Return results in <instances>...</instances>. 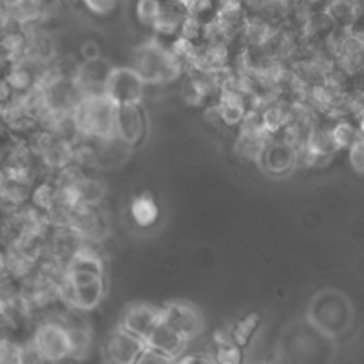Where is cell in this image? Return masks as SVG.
<instances>
[{
    "mask_svg": "<svg viewBox=\"0 0 364 364\" xmlns=\"http://www.w3.org/2000/svg\"><path fill=\"white\" fill-rule=\"evenodd\" d=\"M361 3L338 0L326 3L321 11L328 18L333 28H354L361 17Z\"/></svg>",
    "mask_w": 364,
    "mask_h": 364,
    "instance_id": "14",
    "label": "cell"
},
{
    "mask_svg": "<svg viewBox=\"0 0 364 364\" xmlns=\"http://www.w3.org/2000/svg\"><path fill=\"white\" fill-rule=\"evenodd\" d=\"M58 293L78 311H90L101 304L105 294L104 264L91 246L82 243L68 260Z\"/></svg>",
    "mask_w": 364,
    "mask_h": 364,
    "instance_id": "1",
    "label": "cell"
},
{
    "mask_svg": "<svg viewBox=\"0 0 364 364\" xmlns=\"http://www.w3.org/2000/svg\"><path fill=\"white\" fill-rule=\"evenodd\" d=\"M115 112L117 105L104 94H100L81 98L71 112V119L78 135L105 141L114 136Z\"/></svg>",
    "mask_w": 364,
    "mask_h": 364,
    "instance_id": "3",
    "label": "cell"
},
{
    "mask_svg": "<svg viewBox=\"0 0 364 364\" xmlns=\"http://www.w3.org/2000/svg\"><path fill=\"white\" fill-rule=\"evenodd\" d=\"M31 341L46 363H60L71 358V338L63 321L54 320L41 324Z\"/></svg>",
    "mask_w": 364,
    "mask_h": 364,
    "instance_id": "5",
    "label": "cell"
},
{
    "mask_svg": "<svg viewBox=\"0 0 364 364\" xmlns=\"http://www.w3.org/2000/svg\"><path fill=\"white\" fill-rule=\"evenodd\" d=\"M363 149H364V142L363 139L361 141H357L354 145H351L347 151H348V161H350V165L353 168V171L357 173V175H361L363 173V168H364V154H363Z\"/></svg>",
    "mask_w": 364,
    "mask_h": 364,
    "instance_id": "26",
    "label": "cell"
},
{
    "mask_svg": "<svg viewBox=\"0 0 364 364\" xmlns=\"http://www.w3.org/2000/svg\"><path fill=\"white\" fill-rule=\"evenodd\" d=\"M145 344L148 348L172 360H176L181 357L186 346V341L161 321L151 333V336L146 338Z\"/></svg>",
    "mask_w": 364,
    "mask_h": 364,
    "instance_id": "13",
    "label": "cell"
},
{
    "mask_svg": "<svg viewBox=\"0 0 364 364\" xmlns=\"http://www.w3.org/2000/svg\"><path fill=\"white\" fill-rule=\"evenodd\" d=\"M75 191L78 195L80 206L85 208L98 209L105 198L104 183L95 178L85 175L75 183Z\"/></svg>",
    "mask_w": 364,
    "mask_h": 364,
    "instance_id": "19",
    "label": "cell"
},
{
    "mask_svg": "<svg viewBox=\"0 0 364 364\" xmlns=\"http://www.w3.org/2000/svg\"><path fill=\"white\" fill-rule=\"evenodd\" d=\"M129 212L135 225L141 228H151L159 219L158 203L149 193H141L135 196L131 202Z\"/></svg>",
    "mask_w": 364,
    "mask_h": 364,
    "instance_id": "18",
    "label": "cell"
},
{
    "mask_svg": "<svg viewBox=\"0 0 364 364\" xmlns=\"http://www.w3.org/2000/svg\"><path fill=\"white\" fill-rule=\"evenodd\" d=\"M131 68L145 85H161L183 75V68L169 51L168 44L155 37L141 44L134 55Z\"/></svg>",
    "mask_w": 364,
    "mask_h": 364,
    "instance_id": "2",
    "label": "cell"
},
{
    "mask_svg": "<svg viewBox=\"0 0 364 364\" xmlns=\"http://www.w3.org/2000/svg\"><path fill=\"white\" fill-rule=\"evenodd\" d=\"M270 139L264 132H239L235 148L240 158L257 164Z\"/></svg>",
    "mask_w": 364,
    "mask_h": 364,
    "instance_id": "17",
    "label": "cell"
},
{
    "mask_svg": "<svg viewBox=\"0 0 364 364\" xmlns=\"http://www.w3.org/2000/svg\"><path fill=\"white\" fill-rule=\"evenodd\" d=\"M0 364H20V346L10 341H0Z\"/></svg>",
    "mask_w": 364,
    "mask_h": 364,
    "instance_id": "24",
    "label": "cell"
},
{
    "mask_svg": "<svg viewBox=\"0 0 364 364\" xmlns=\"http://www.w3.org/2000/svg\"><path fill=\"white\" fill-rule=\"evenodd\" d=\"M247 18V9L243 3L223 1L215 6L213 20L222 31L225 40L230 46L235 40H239Z\"/></svg>",
    "mask_w": 364,
    "mask_h": 364,
    "instance_id": "12",
    "label": "cell"
},
{
    "mask_svg": "<svg viewBox=\"0 0 364 364\" xmlns=\"http://www.w3.org/2000/svg\"><path fill=\"white\" fill-rule=\"evenodd\" d=\"M145 348V341L117 327L108 334L102 346V355L107 364H135Z\"/></svg>",
    "mask_w": 364,
    "mask_h": 364,
    "instance_id": "9",
    "label": "cell"
},
{
    "mask_svg": "<svg viewBox=\"0 0 364 364\" xmlns=\"http://www.w3.org/2000/svg\"><path fill=\"white\" fill-rule=\"evenodd\" d=\"M257 164L270 176H284L296 168V151L279 138H273L266 145Z\"/></svg>",
    "mask_w": 364,
    "mask_h": 364,
    "instance_id": "11",
    "label": "cell"
},
{
    "mask_svg": "<svg viewBox=\"0 0 364 364\" xmlns=\"http://www.w3.org/2000/svg\"><path fill=\"white\" fill-rule=\"evenodd\" d=\"M215 364H243V350L239 348L226 334V331H218L213 337Z\"/></svg>",
    "mask_w": 364,
    "mask_h": 364,
    "instance_id": "20",
    "label": "cell"
},
{
    "mask_svg": "<svg viewBox=\"0 0 364 364\" xmlns=\"http://www.w3.org/2000/svg\"><path fill=\"white\" fill-rule=\"evenodd\" d=\"M88 13L97 16V17H107L111 16L115 9L118 7L117 1H105V0H97V1H85L84 3Z\"/></svg>",
    "mask_w": 364,
    "mask_h": 364,
    "instance_id": "25",
    "label": "cell"
},
{
    "mask_svg": "<svg viewBox=\"0 0 364 364\" xmlns=\"http://www.w3.org/2000/svg\"><path fill=\"white\" fill-rule=\"evenodd\" d=\"M159 4H161V1H152V0L138 1L135 4V16H136L138 23L142 24L144 27H148L152 30L155 20L158 17Z\"/></svg>",
    "mask_w": 364,
    "mask_h": 364,
    "instance_id": "22",
    "label": "cell"
},
{
    "mask_svg": "<svg viewBox=\"0 0 364 364\" xmlns=\"http://www.w3.org/2000/svg\"><path fill=\"white\" fill-rule=\"evenodd\" d=\"M146 124V115L141 104L119 105L115 112L114 136L128 148H134L145 138Z\"/></svg>",
    "mask_w": 364,
    "mask_h": 364,
    "instance_id": "7",
    "label": "cell"
},
{
    "mask_svg": "<svg viewBox=\"0 0 364 364\" xmlns=\"http://www.w3.org/2000/svg\"><path fill=\"white\" fill-rule=\"evenodd\" d=\"M185 13L179 1L162 3L159 4L158 17L152 27V31L158 36V38H175L178 37V31L182 23Z\"/></svg>",
    "mask_w": 364,
    "mask_h": 364,
    "instance_id": "15",
    "label": "cell"
},
{
    "mask_svg": "<svg viewBox=\"0 0 364 364\" xmlns=\"http://www.w3.org/2000/svg\"><path fill=\"white\" fill-rule=\"evenodd\" d=\"M20 364H47L33 341L20 346Z\"/></svg>",
    "mask_w": 364,
    "mask_h": 364,
    "instance_id": "27",
    "label": "cell"
},
{
    "mask_svg": "<svg viewBox=\"0 0 364 364\" xmlns=\"http://www.w3.org/2000/svg\"><path fill=\"white\" fill-rule=\"evenodd\" d=\"M263 364H286V360L280 354H272L264 360Z\"/></svg>",
    "mask_w": 364,
    "mask_h": 364,
    "instance_id": "31",
    "label": "cell"
},
{
    "mask_svg": "<svg viewBox=\"0 0 364 364\" xmlns=\"http://www.w3.org/2000/svg\"><path fill=\"white\" fill-rule=\"evenodd\" d=\"M161 321L179 334L186 343L198 337L203 330L200 310L189 301L173 300L161 307Z\"/></svg>",
    "mask_w": 364,
    "mask_h": 364,
    "instance_id": "4",
    "label": "cell"
},
{
    "mask_svg": "<svg viewBox=\"0 0 364 364\" xmlns=\"http://www.w3.org/2000/svg\"><path fill=\"white\" fill-rule=\"evenodd\" d=\"M202 31H203V23L199 21L195 17L191 16H183L179 31H178V37H182L188 41L192 43H200L202 41Z\"/></svg>",
    "mask_w": 364,
    "mask_h": 364,
    "instance_id": "23",
    "label": "cell"
},
{
    "mask_svg": "<svg viewBox=\"0 0 364 364\" xmlns=\"http://www.w3.org/2000/svg\"><path fill=\"white\" fill-rule=\"evenodd\" d=\"M135 364H176V360L165 357L146 347Z\"/></svg>",
    "mask_w": 364,
    "mask_h": 364,
    "instance_id": "28",
    "label": "cell"
},
{
    "mask_svg": "<svg viewBox=\"0 0 364 364\" xmlns=\"http://www.w3.org/2000/svg\"><path fill=\"white\" fill-rule=\"evenodd\" d=\"M81 55H82V61H90V60H97L101 55V47L97 41L94 40H87L82 46H81V50H80Z\"/></svg>",
    "mask_w": 364,
    "mask_h": 364,
    "instance_id": "29",
    "label": "cell"
},
{
    "mask_svg": "<svg viewBox=\"0 0 364 364\" xmlns=\"http://www.w3.org/2000/svg\"><path fill=\"white\" fill-rule=\"evenodd\" d=\"M112 68L114 67L102 57L97 60L82 61L78 65L75 75L73 77L81 97L84 98L104 94V87Z\"/></svg>",
    "mask_w": 364,
    "mask_h": 364,
    "instance_id": "10",
    "label": "cell"
},
{
    "mask_svg": "<svg viewBox=\"0 0 364 364\" xmlns=\"http://www.w3.org/2000/svg\"><path fill=\"white\" fill-rule=\"evenodd\" d=\"M330 134L333 138V142L340 149H348L351 145H354L357 141L363 139V131L361 127L355 125L351 119H341L336 121L333 127H330Z\"/></svg>",
    "mask_w": 364,
    "mask_h": 364,
    "instance_id": "21",
    "label": "cell"
},
{
    "mask_svg": "<svg viewBox=\"0 0 364 364\" xmlns=\"http://www.w3.org/2000/svg\"><path fill=\"white\" fill-rule=\"evenodd\" d=\"M145 84L131 67H114L104 87V95L117 107L141 104Z\"/></svg>",
    "mask_w": 364,
    "mask_h": 364,
    "instance_id": "6",
    "label": "cell"
},
{
    "mask_svg": "<svg viewBox=\"0 0 364 364\" xmlns=\"http://www.w3.org/2000/svg\"><path fill=\"white\" fill-rule=\"evenodd\" d=\"M262 326V316L257 311H250L237 318L226 331L228 337L242 350H245L253 340L255 334Z\"/></svg>",
    "mask_w": 364,
    "mask_h": 364,
    "instance_id": "16",
    "label": "cell"
},
{
    "mask_svg": "<svg viewBox=\"0 0 364 364\" xmlns=\"http://www.w3.org/2000/svg\"><path fill=\"white\" fill-rule=\"evenodd\" d=\"M161 323V307L151 303L135 301L128 304L119 317V324L122 330L138 337L142 341L151 336L155 327Z\"/></svg>",
    "mask_w": 364,
    "mask_h": 364,
    "instance_id": "8",
    "label": "cell"
},
{
    "mask_svg": "<svg viewBox=\"0 0 364 364\" xmlns=\"http://www.w3.org/2000/svg\"><path fill=\"white\" fill-rule=\"evenodd\" d=\"M176 364H215V363L212 358L203 354H189L185 357H179V360H176Z\"/></svg>",
    "mask_w": 364,
    "mask_h": 364,
    "instance_id": "30",
    "label": "cell"
}]
</instances>
